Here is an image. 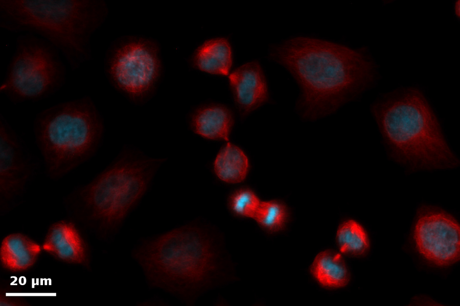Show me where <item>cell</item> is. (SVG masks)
Wrapping results in <instances>:
<instances>
[{"label": "cell", "instance_id": "cell-11", "mask_svg": "<svg viewBox=\"0 0 460 306\" xmlns=\"http://www.w3.org/2000/svg\"><path fill=\"white\" fill-rule=\"evenodd\" d=\"M229 85L237 108L245 116L266 102L269 93L266 79L257 61L236 68L228 76Z\"/></svg>", "mask_w": 460, "mask_h": 306}, {"label": "cell", "instance_id": "cell-15", "mask_svg": "<svg viewBox=\"0 0 460 306\" xmlns=\"http://www.w3.org/2000/svg\"><path fill=\"white\" fill-rule=\"evenodd\" d=\"M41 251L40 245L27 236L12 234L1 243V262L4 267L12 271L26 270L34 264Z\"/></svg>", "mask_w": 460, "mask_h": 306}, {"label": "cell", "instance_id": "cell-12", "mask_svg": "<svg viewBox=\"0 0 460 306\" xmlns=\"http://www.w3.org/2000/svg\"><path fill=\"white\" fill-rule=\"evenodd\" d=\"M43 249L62 261L81 264L87 259L84 242L73 224L65 221L53 224L49 228Z\"/></svg>", "mask_w": 460, "mask_h": 306}, {"label": "cell", "instance_id": "cell-9", "mask_svg": "<svg viewBox=\"0 0 460 306\" xmlns=\"http://www.w3.org/2000/svg\"><path fill=\"white\" fill-rule=\"evenodd\" d=\"M414 237L420 253L437 265L447 266L459 260V225L445 213L428 212L421 216Z\"/></svg>", "mask_w": 460, "mask_h": 306}, {"label": "cell", "instance_id": "cell-16", "mask_svg": "<svg viewBox=\"0 0 460 306\" xmlns=\"http://www.w3.org/2000/svg\"><path fill=\"white\" fill-rule=\"evenodd\" d=\"M216 176L229 184H238L246 177L250 169L248 158L239 146L227 141L220 148L213 164Z\"/></svg>", "mask_w": 460, "mask_h": 306}, {"label": "cell", "instance_id": "cell-18", "mask_svg": "<svg viewBox=\"0 0 460 306\" xmlns=\"http://www.w3.org/2000/svg\"><path fill=\"white\" fill-rule=\"evenodd\" d=\"M340 251L344 254L360 256L367 251L370 242L364 229L354 220L342 222L336 233Z\"/></svg>", "mask_w": 460, "mask_h": 306}, {"label": "cell", "instance_id": "cell-4", "mask_svg": "<svg viewBox=\"0 0 460 306\" xmlns=\"http://www.w3.org/2000/svg\"><path fill=\"white\" fill-rule=\"evenodd\" d=\"M103 130L102 118L87 96L39 112L34 134L48 176L59 180L88 160L97 150Z\"/></svg>", "mask_w": 460, "mask_h": 306}, {"label": "cell", "instance_id": "cell-20", "mask_svg": "<svg viewBox=\"0 0 460 306\" xmlns=\"http://www.w3.org/2000/svg\"><path fill=\"white\" fill-rule=\"evenodd\" d=\"M261 201L255 192L249 187L235 189L228 199V207L236 216L254 219Z\"/></svg>", "mask_w": 460, "mask_h": 306}, {"label": "cell", "instance_id": "cell-7", "mask_svg": "<svg viewBox=\"0 0 460 306\" xmlns=\"http://www.w3.org/2000/svg\"><path fill=\"white\" fill-rule=\"evenodd\" d=\"M66 80L58 50L42 38L26 33L16 38L0 93L14 103L38 101L59 91Z\"/></svg>", "mask_w": 460, "mask_h": 306}, {"label": "cell", "instance_id": "cell-19", "mask_svg": "<svg viewBox=\"0 0 460 306\" xmlns=\"http://www.w3.org/2000/svg\"><path fill=\"white\" fill-rule=\"evenodd\" d=\"M288 217L287 206L274 199L261 201L254 219L264 230L274 233L283 228Z\"/></svg>", "mask_w": 460, "mask_h": 306}, {"label": "cell", "instance_id": "cell-6", "mask_svg": "<svg viewBox=\"0 0 460 306\" xmlns=\"http://www.w3.org/2000/svg\"><path fill=\"white\" fill-rule=\"evenodd\" d=\"M212 251L201 231L188 226L144 242L134 256L153 285L186 292L197 287L214 269Z\"/></svg>", "mask_w": 460, "mask_h": 306}, {"label": "cell", "instance_id": "cell-13", "mask_svg": "<svg viewBox=\"0 0 460 306\" xmlns=\"http://www.w3.org/2000/svg\"><path fill=\"white\" fill-rule=\"evenodd\" d=\"M234 124L233 114L227 107L219 104L202 106L191 116L192 131L201 137L210 140L229 141Z\"/></svg>", "mask_w": 460, "mask_h": 306}, {"label": "cell", "instance_id": "cell-1", "mask_svg": "<svg viewBox=\"0 0 460 306\" xmlns=\"http://www.w3.org/2000/svg\"><path fill=\"white\" fill-rule=\"evenodd\" d=\"M271 55L295 78L303 103L311 110L337 105L365 88L374 75L373 64L364 54L321 39L292 38Z\"/></svg>", "mask_w": 460, "mask_h": 306}, {"label": "cell", "instance_id": "cell-14", "mask_svg": "<svg viewBox=\"0 0 460 306\" xmlns=\"http://www.w3.org/2000/svg\"><path fill=\"white\" fill-rule=\"evenodd\" d=\"M192 63L200 71L214 75H228L233 63V49L228 39L216 37L204 41L195 50Z\"/></svg>", "mask_w": 460, "mask_h": 306}, {"label": "cell", "instance_id": "cell-5", "mask_svg": "<svg viewBox=\"0 0 460 306\" xmlns=\"http://www.w3.org/2000/svg\"><path fill=\"white\" fill-rule=\"evenodd\" d=\"M165 161L126 147L76 191L75 202L99 227L115 229L143 196Z\"/></svg>", "mask_w": 460, "mask_h": 306}, {"label": "cell", "instance_id": "cell-2", "mask_svg": "<svg viewBox=\"0 0 460 306\" xmlns=\"http://www.w3.org/2000/svg\"><path fill=\"white\" fill-rule=\"evenodd\" d=\"M107 14L95 0H0V27L37 35L54 46L72 70L90 56L91 34Z\"/></svg>", "mask_w": 460, "mask_h": 306}, {"label": "cell", "instance_id": "cell-8", "mask_svg": "<svg viewBox=\"0 0 460 306\" xmlns=\"http://www.w3.org/2000/svg\"><path fill=\"white\" fill-rule=\"evenodd\" d=\"M156 52L148 42L133 40L116 47L106 61V71L111 83L134 99L144 97L159 73Z\"/></svg>", "mask_w": 460, "mask_h": 306}, {"label": "cell", "instance_id": "cell-21", "mask_svg": "<svg viewBox=\"0 0 460 306\" xmlns=\"http://www.w3.org/2000/svg\"><path fill=\"white\" fill-rule=\"evenodd\" d=\"M22 302L16 299L15 297L7 296L5 294L1 295L0 297V305L2 306H11L21 305Z\"/></svg>", "mask_w": 460, "mask_h": 306}, {"label": "cell", "instance_id": "cell-3", "mask_svg": "<svg viewBox=\"0 0 460 306\" xmlns=\"http://www.w3.org/2000/svg\"><path fill=\"white\" fill-rule=\"evenodd\" d=\"M374 109L384 139L398 160L430 168L457 164L435 116L419 90L407 89Z\"/></svg>", "mask_w": 460, "mask_h": 306}, {"label": "cell", "instance_id": "cell-10", "mask_svg": "<svg viewBox=\"0 0 460 306\" xmlns=\"http://www.w3.org/2000/svg\"><path fill=\"white\" fill-rule=\"evenodd\" d=\"M34 171L32 160L16 133L0 118V192L2 197L11 199L21 193Z\"/></svg>", "mask_w": 460, "mask_h": 306}, {"label": "cell", "instance_id": "cell-17", "mask_svg": "<svg viewBox=\"0 0 460 306\" xmlns=\"http://www.w3.org/2000/svg\"><path fill=\"white\" fill-rule=\"evenodd\" d=\"M310 271L317 281L325 287H343L350 280L349 272L342 256L332 250L318 253L312 263Z\"/></svg>", "mask_w": 460, "mask_h": 306}, {"label": "cell", "instance_id": "cell-22", "mask_svg": "<svg viewBox=\"0 0 460 306\" xmlns=\"http://www.w3.org/2000/svg\"><path fill=\"white\" fill-rule=\"evenodd\" d=\"M454 10L456 15L459 16V1L455 3Z\"/></svg>", "mask_w": 460, "mask_h": 306}]
</instances>
